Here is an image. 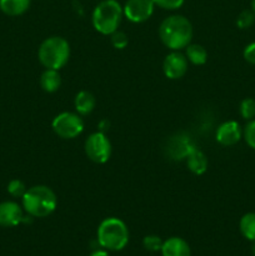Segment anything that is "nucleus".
<instances>
[{
	"label": "nucleus",
	"mask_w": 255,
	"mask_h": 256,
	"mask_svg": "<svg viewBox=\"0 0 255 256\" xmlns=\"http://www.w3.org/2000/svg\"><path fill=\"white\" fill-rule=\"evenodd\" d=\"M192 25L184 15H170L159 26V38L162 44L172 52H180L192 42Z\"/></svg>",
	"instance_id": "nucleus-1"
},
{
	"label": "nucleus",
	"mask_w": 255,
	"mask_h": 256,
	"mask_svg": "<svg viewBox=\"0 0 255 256\" xmlns=\"http://www.w3.org/2000/svg\"><path fill=\"white\" fill-rule=\"evenodd\" d=\"M22 209L32 218H46L58 208L56 194L46 185L29 188L22 198Z\"/></svg>",
	"instance_id": "nucleus-2"
},
{
	"label": "nucleus",
	"mask_w": 255,
	"mask_h": 256,
	"mask_svg": "<svg viewBox=\"0 0 255 256\" xmlns=\"http://www.w3.org/2000/svg\"><path fill=\"white\" fill-rule=\"evenodd\" d=\"M96 240L105 250L120 252L129 242V229L122 219L106 218L98 228Z\"/></svg>",
	"instance_id": "nucleus-3"
},
{
	"label": "nucleus",
	"mask_w": 255,
	"mask_h": 256,
	"mask_svg": "<svg viewBox=\"0 0 255 256\" xmlns=\"http://www.w3.org/2000/svg\"><path fill=\"white\" fill-rule=\"evenodd\" d=\"M124 16V10L118 0H102L92 10V26L102 35L116 32Z\"/></svg>",
	"instance_id": "nucleus-4"
},
{
	"label": "nucleus",
	"mask_w": 255,
	"mask_h": 256,
	"mask_svg": "<svg viewBox=\"0 0 255 256\" xmlns=\"http://www.w3.org/2000/svg\"><path fill=\"white\" fill-rule=\"evenodd\" d=\"M38 58L45 69L60 70L70 58V45L62 36H49L40 44Z\"/></svg>",
	"instance_id": "nucleus-5"
},
{
	"label": "nucleus",
	"mask_w": 255,
	"mask_h": 256,
	"mask_svg": "<svg viewBox=\"0 0 255 256\" xmlns=\"http://www.w3.org/2000/svg\"><path fill=\"white\" fill-rule=\"evenodd\" d=\"M52 128L55 134L62 139H75L84 130V120L78 112H64L52 119Z\"/></svg>",
	"instance_id": "nucleus-6"
},
{
	"label": "nucleus",
	"mask_w": 255,
	"mask_h": 256,
	"mask_svg": "<svg viewBox=\"0 0 255 256\" xmlns=\"http://www.w3.org/2000/svg\"><path fill=\"white\" fill-rule=\"evenodd\" d=\"M84 150L89 160L95 164H105L112 156V142L102 132H92L85 140Z\"/></svg>",
	"instance_id": "nucleus-7"
},
{
	"label": "nucleus",
	"mask_w": 255,
	"mask_h": 256,
	"mask_svg": "<svg viewBox=\"0 0 255 256\" xmlns=\"http://www.w3.org/2000/svg\"><path fill=\"white\" fill-rule=\"evenodd\" d=\"M154 9L155 4L152 0H126L122 6L124 16L135 24L149 20L154 14Z\"/></svg>",
	"instance_id": "nucleus-8"
},
{
	"label": "nucleus",
	"mask_w": 255,
	"mask_h": 256,
	"mask_svg": "<svg viewBox=\"0 0 255 256\" xmlns=\"http://www.w3.org/2000/svg\"><path fill=\"white\" fill-rule=\"evenodd\" d=\"M188 68H189V62L185 54L180 52H172L165 56L162 62V72L170 80L182 79L186 74Z\"/></svg>",
	"instance_id": "nucleus-9"
},
{
	"label": "nucleus",
	"mask_w": 255,
	"mask_h": 256,
	"mask_svg": "<svg viewBox=\"0 0 255 256\" xmlns=\"http://www.w3.org/2000/svg\"><path fill=\"white\" fill-rule=\"evenodd\" d=\"M242 138V129L235 120H229L219 125L215 132V139L222 146H232Z\"/></svg>",
	"instance_id": "nucleus-10"
},
{
	"label": "nucleus",
	"mask_w": 255,
	"mask_h": 256,
	"mask_svg": "<svg viewBox=\"0 0 255 256\" xmlns=\"http://www.w3.org/2000/svg\"><path fill=\"white\" fill-rule=\"evenodd\" d=\"M24 220L22 208L15 202H0V226L14 228Z\"/></svg>",
	"instance_id": "nucleus-11"
},
{
	"label": "nucleus",
	"mask_w": 255,
	"mask_h": 256,
	"mask_svg": "<svg viewBox=\"0 0 255 256\" xmlns=\"http://www.w3.org/2000/svg\"><path fill=\"white\" fill-rule=\"evenodd\" d=\"M162 256H190L192 250H190L189 244L185 242L182 238L172 236L169 238L162 242Z\"/></svg>",
	"instance_id": "nucleus-12"
},
{
	"label": "nucleus",
	"mask_w": 255,
	"mask_h": 256,
	"mask_svg": "<svg viewBox=\"0 0 255 256\" xmlns=\"http://www.w3.org/2000/svg\"><path fill=\"white\" fill-rule=\"evenodd\" d=\"M186 158V166L192 174L202 175L208 170V159L204 152L198 148L192 146L188 154L185 155Z\"/></svg>",
	"instance_id": "nucleus-13"
},
{
	"label": "nucleus",
	"mask_w": 255,
	"mask_h": 256,
	"mask_svg": "<svg viewBox=\"0 0 255 256\" xmlns=\"http://www.w3.org/2000/svg\"><path fill=\"white\" fill-rule=\"evenodd\" d=\"M95 105H96V99L88 90H82L75 95L74 108L78 114L82 115V116L89 115L94 110Z\"/></svg>",
	"instance_id": "nucleus-14"
},
{
	"label": "nucleus",
	"mask_w": 255,
	"mask_h": 256,
	"mask_svg": "<svg viewBox=\"0 0 255 256\" xmlns=\"http://www.w3.org/2000/svg\"><path fill=\"white\" fill-rule=\"evenodd\" d=\"M40 86L45 92H55L62 86V76L59 70L45 69L40 76Z\"/></svg>",
	"instance_id": "nucleus-15"
},
{
	"label": "nucleus",
	"mask_w": 255,
	"mask_h": 256,
	"mask_svg": "<svg viewBox=\"0 0 255 256\" xmlns=\"http://www.w3.org/2000/svg\"><path fill=\"white\" fill-rule=\"evenodd\" d=\"M32 0H0V10L9 16H19L30 6Z\"/></svg>",
	"instance_id": "nucleus-16"
},
{
	"label": "nucleus",
	"mask_w": 255,
	"mask_h": 256,
	"mask_svg": "<svg viewBox=\"0 0 255 256\" xmlns=\"http://www.w3.org/2000/svg\"><path fill=\"white\" fill-rule=\"evenodd\" d=\"M185 56L192 65H204L208 60V52L202 45L190 42L185 48Z\"/></svg>",
	"instance_id": "nucleus-17"
},
{
	"label": "nucleus",
	"mask_w": 255,
	"mask_h": 256,
	"mask_svg": "<svg viewBox=\"0 0 255 256\" xmlns=\"http://www.w3.org/2000/svg\"><path fill=\"white\" fill-rule=\"evenodd\" d=\"M239 230L242 236L249 242L255 240V212H246L239 222Z\"/></svg>",
	"instance_id": "nucleus-18"
},
{
	"label": "nucleus",
	"mask_w": 255,
	"mask_h": 256,
	"mask_svg": "<svg viewBox=\"0 0 255 256\" xmlns=\"http://www.w3.org/2000/svg\"><path fill=\"white\" fill-rule=\"evenodd\" d=\"M239 112L242 119L252 120L255 119V99L254 98H245L239 105Z\"/></svg>",
	"instance_id": "nucleus-19"
},
{
	"label": "nucleus",
	"mask_w": 255,
	"mask_h": 256,
	"mask_svg": "<svg viewBox=\"0 0 255 256\" xmlns=\"http://www.w3.org/2000/svg\"><path fill=\"white\" fill-rule=\"evenodd\" d=\"M255 22V14L252 9L242 10L236 18V25L239 29H249Z\"/></svg>",
	"instance_id": "nucleus-20"
},
{
	"label": "nucleus",
	"mask_w": 255,
	"mask_h": 256,
	"mask_svg": "<svg viewBox=\"0 0 255 256\" xmlns=\"http://www.w3.org/2000/svg\"><path fill=\"white\" fill-rule=\"evenodd\" d=\"M162 242H162L158 235H146V236L142 239V246H144L148 252H156L162 250Z\"/></svg>",
	"instance_id": "nucleus-21"
},
{
	"label": "nucleus",
	"mask_w": 255,
	"mask_h": 256,
	"mask_svg": "<svg viewBox=\"0 0 255 256\" xmlns=\"http://www.w3.org/2000/svg\"><path fill=\"white\" fill-rule=\"evenodd\" d=\"M242 138H244L248 146L255 150V119L249 120L248 124L245 125L244 129H242Z\"/></svg>",
	"instance_id": "nucleus-22"
},
{
	"label": "nucleus",
	"mask_w": 255,
	"mask_h": 256,
	"mask_svg": "<svg viewBox=\"0 0 255 256\" xmlns=\"http://www.w3.org/2000/svg\"><path fill=\"white\" fill-rule=\"evenodd\" d=\"M26 186L24 182L19 179H14L8 184V192L14 198H22L26 192Z\"/></svg>",
	"instance_id": "nucleus-23"
},
{
	"label": "nucleus",
	"mask_w": 255,
	"mask_h": 256,
	"mask_svg": "<svg viewBox=\"0 0 255 256\" xmlns=\"http://www.w3.org/2000/svg\"><path fill=\"white\" fill-rule=\"evenodd\" d=\"M110 39H112V45L115 48V49L122 50L128 46V42H129V39H128V35L125 34L124 32H120V30H116V32H112L110 35Z\"/></svg>",
	"instance_id": "nucleus-24"
},
{
	"label": "nucleus",
	"mask_w": 255,
	"mask_h": 256,
	"mask_svg": "<svg viewBox=\"0 0 255 256\" xmlns=\"http://www.w3.org/2000/svg\"><path fill=\"white\" fill-rule=\"evenodd\" d=\"M155 6H159L165 10H176L182 6L185 0H152Z\"/></svg>",
	"instance_id": "nucleus-25"
},
{
	"label": "nucleus",
	"mask_w": 255,
	"mask_h": 256,
	"mask_svg": "<svg viewBox=\"0 0 255 256\" xmlns=\"http://www.w3.org/2000/svg\"><path fill=\"white\" fill-rule=\"evenodd\" d=\"M242 56H244L245 62H248L252 65H255V42H250V44L245 46L244 52H242Z\"/></svg>",
	"instance_id": "nucleus-26"
},
{
	"label": "nucleus",
	"mask_w": 255,
	"mask_h": 256,
	"mask_svg": "<svg viewBox=\"0 0 255 256\" xmlns=\"http://www.w3.org/2000/svg\"><path fill=\"white\" fill-rule=\"evenodd\" d=\"M90 256H110L109 252L106 250H94V252L90 254Z\"/></svg>",
	"instance_id": "nucleus-27"
},
{
	"label": "nucleus",
	"mask_w": 255,
	"mask_h": 256,
	"mask_svg": "<svg viewBox=\"0 0 255 256\" xmlns=\"http://www.w3.org/2000/svg\"><path fill=\"white\" fill-rule=\"evenodd\" d=\"M252 256H255V240L254 242H252Z\"/></svg>",
	"instance_id": "nucleus-28"
},
{
	"label": "nucleus",
	"mask_w": 255,
	"mask_h": 256,
	"mask_svg": "<svg viewBox=\"0 0 255 256\" xmlns=\"http://www.w3.org/2000/svg\"><path fill=\"white\" fill-rule=\"evenodd\" d=\"M250 6H252L250 9H252L255 14V0H252V4H250Z\"/></svg>",
	"instance_id": "nucleus-29"
}]
</instances>
